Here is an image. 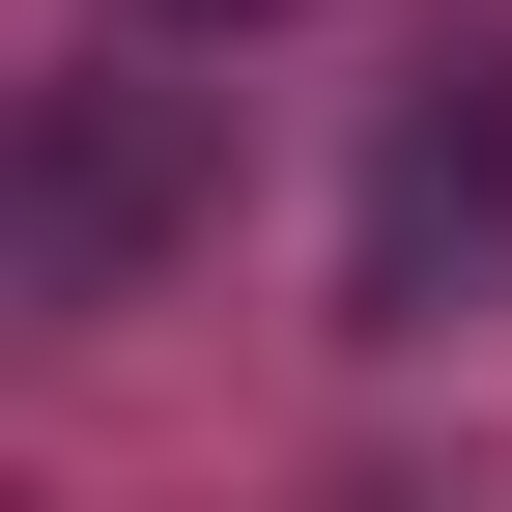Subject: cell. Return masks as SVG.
<instances>
[{
	"label": "cell",
	"mask_w": 512,
	"mask_h": 512,
	"mask_svg": "<svg viewBox=\"0 0 512 512\" xmlns=\"http://www.w3.org/2000/svg\"><path fill=\"white\" fill-rule=\"evenodd\" d=\"M143 29H285V0H143Z\"/></svg>",
	"instance_id": "7a4b0ae2"
},
{
	"label": "cell",
	"mask_w": 512,
	"mask_h": 512,
	"mask_svg": "<svg viewBox=\"0 0 512 512\" xmlns=\"http://www.w3.org/2000/svg\"><path fill=\"white\" fill-rule=\"evenodd\" d=\"M484 228H512V29H427V57H399V114H370L342 313H370V342H427V313L484 285Z\"/></svg>",
	"instance_id": "6da1fadb"
}]
</instances>
